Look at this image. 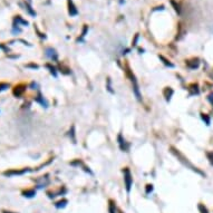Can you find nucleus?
Wrapping results in <instances>:
<instances>
[{
    "label": "nucleus",
    "mask_w": 213,
    "mask_h": 213,
    "mask_svg": "<svg viewBox=\"0 0 213 213\" xmlns=\"http://www.w3.org/2000/svg\"><path fill=\"white\" fill-rule=\"evenodd\" d=\"M20 4H21V6H24V9L28 12V14H29V15H32V16H36V12L32 10V7H30L28 4H26V2H20Z\"/></svg>",
    "instance_id": "obj_8"
},
{
    "label": "nucleus",
    "mask_w": 213,
    "mask_h": 213,
    "mask_svg": "<svg viewBox=\"0 0 213 213\" xmlns=\"http://www.w3.org/2000/svg\"><path fill=\"white\" fill-rule=\"evenodd\" d=\"M110 213H116V205H115L113 200H110V206H108Z\"/></svg>",
    "instance_id": "obj_10"
},
{
    "label": "nucleus",
    "mask_w": 213,
    "mask_h": 213,
    "mask_svg": "<svg viewBox=\"0 0 213 213\" xmlns=\"http://www.w3.org/2000/svg\"><path fill=\"white\" fill-rule=\"evenodd\" d=\"M45 55L47 56L48 58H50V59L52 60H56L57 59V57H58V55H57V52H56L55 49H52V48H46V50H45Z\"/></svg>",
    "instance_id": "obj_3"
},
{
    "label": "nucleus",
    "mask_w": 213,
    "mask_h": 213,
    "mask_svg": "<svg viewBox=\"0 0 213 213\" xmlns=\"http://www.w3.org/2000/svg\"><path fill=\"white\" fill-rule=\"evenodd\" d=\"M118 141H119V144H121V148H122L123 151H127V148L125 147L126 143H125V140H123L122 138V135H119L118 136Z\"/></svg>",
    "instance_id": "obj_11"
},
{
    "label": "nucleus",
    "mask_w": 213,
    "mask_h": 213,
    "mask_svg": "<svg viewBox=\"0 0 213 213\" xmlns=\"http://www.w3.org/2000/svg\"><path fill=\"white\" fill-rule=\"evenodd\" d=\"M22 195L25 197H34L36 195V191L35 190H26L22 192Z\"/></svg>",
    "instance_id": "obj_9"
},
{
    "label": "nucleus",
    "mask_w": 213,
    "mask_h": 213,
    "mask_svg": "<svg viewBox=\"0 0 213 213\" xmlns=\"http://www.w3.org/2000/svg\"><path fill=\"white\" fill-rule=\"evenodd\" d=\"M206 155H208V158H210V162H211V164L213 165V153H210V152H208V153H206Z\"/></svg>",
    "instance_id": "obj_18"
},
{
    "label": "nucleus",
    "mask_w": 213,
    "mask_h": 213,
    "mask_svg": "<svg viewBox=\"0 0 213 213\" xmlns=\"http://www.w3.org/2000/svg\"><path fill=\"white\" fill-rule=\"evenodd\" d=\"M199 65H200V62H199V59H193L192 60V63L191 62H186V66L189 68H191V69H195V68L199 67Z\"/></svg>",
    "instance_id": "obj_7"
},
{
    "label": "nucleus",
    "mask_w": 213,
    "mask_h": 213,
    "mask_svg": "<svg viewBox=\"0 0 213 213\" xmlns=\"http://www.w3.org/2000/svg\"><path fill=\"white\" fill-rule=\"evenodd\" d=\"M66 204H67V200L64 199V200H62V201L57 202L55 205H56V208H64V206H66Z\"/></svg>",
    "instance_id": "obj_13"
},
{
    "label": "nucleus",
    "mask_w": 213,
    "mask_h": 213,
    "mask_svg": "<svg viewBox=\"0 0 213 213\" xmlns=\"http://www.w3.org/2000/svg\"><path fill=\"white\" fill-rule=\"evenodd\" d=\"M68 6H69V15H70V16H76V15L78 14V11H77V9H76V7L74 6L71 0H68Z\"/></svg>",
    "instance_id": "obj_5"
},
{
    "label": "nucleus",
    "mask_w": 213,
    "mask_h": 213,
    "mask_svg": "<svg viewBox=\"0 0 213 213\" xmlns=\"http://www.w3.org/2000/svg\"><path fill=\"white\" fill-rule=\"evenodd\" d=\"M124 182H125V186H126V191L130 193V188H132V183H133V178H132V174L130 171L128 170V167H125L124 170Z\"/></svg>",
    "instance_id": "obj_1"
},
{
    "label": "nucleus",
    "mask_w": 213,
    "mask_h": 213,
    "mask_svg": "<svg viewBox=\"0 0 213 213\" xmlns=\"http://www.w3.org/2000/svg\"><path fill=\"white\" fill-rule=\"evenodd\" d=\"M28 170H22V171H18V170H11V171H7V172H4V175H7V176H10V175H20V174H24L25 172H27Z\"/></svg>",
    "instance_id": "obj_6"
},
{
    "label": "nucleus",
    "mask_w": 213,
    "mask_h": 213,
    "mask_svg": "<svg viewBox=\"0 0 213 213\" xmlns=\"http://www.w3.org/2000/svg\"><path fill=\"white\" fill-rule=\"evenodd\" d=\"M48 182H49V180H48V175L41 176V178H39L37 181H36V183H37V188H38V189H43V188H45V186L47 185Z\"/></svg>",
    "instance_id": "obj_2"
},
{
    "label": "nucleus",
    "mask_w": 213,
    "mask_h": 213,
    "mask_svg": "<svg viewBox=\"0 0 213 213\" xmlns=\"http://www.w3.org/2000/svg\"><path fill=\"white\" fill-rule=\"evenodd\" d=\"M28 1H32V0H28Z\"/></svg>",
    "instance_id": "obj_22"
},
{
    "label": "nucleus",
    "mask_w": 213,
    "mask_h": 213,
    "mask_svg": "<svg viewBox=\"0 0 213 213\" xmlns=\"http://www.w3.org/2000/svg\"><path fill=\"white\" fill-rule=\"evenodd\" d=\"M202 119L206 123V125H210V117L206 114H202Z\"/></svg>",
    "instance_id": "obj_15"
},
{
    "label": "nucleus",
    "mask_w": 213,
    "mask_h": 213,
    "mask_svg": "<svg viewBox=\"0 0 213 213\" xmlns=\"http://www.w3.org/2000/svg\"><path fill=\"white\" fill-rule=\"evenodd\" d=\"M36 99H37V102H39L40 104L43 105V106H44V105H45V107H47V105H48L47 102H46V100L44 99V97H43V96H41V95H40V94L38 95V97H37V98H36Z\"/></svg>",
    "instance_id": "obj_12"
},
{
    "label": "nucleus",
    "mask_w": 213,
    "mask_h": 213,
    "mask_svg": "<svg viewBox=\"0 0 213 213\" xmlns=\"http://www.w3.org/2000/svg\"><path fill=\"white\" fill-rule=\"evenodd\" d=\"M26 91V86L25 85H18L14 88V95L17 96V97H19L21 95L24 94V92Z\"/></svg>",
    "instance_id": "obj_4"
},
{
    "label": "nucleus",
    "mask_w": 213,
    "mask_h": 213,
    "mask_svg": "<svg viewBox=\"0 0 213 213\" xmlns=\"http://www.w3.org/2000/svg\"><path fill=\"white\" fill-rule=\"evenodd\" d=\"M152 190H153V185H147V190H146V193H150V192H152Z\"/></svg>",
    "instance_id": "obj_19"
},
{
    "label": "nucleus",
    "mask_w": 213,
    "mask_h": 213,
    "mask_svg": "<svg viewBox=\"0 0 213 213\" xmlns=\"http://www.w3.org/2000/svg\"><path fill=\"white\" fill-rule=\"evenodd\" d=\"M199 210H200V212L201 213H209V211H208V209H206V206H205L204 204H202V203L199 204Z\"/></svg>",
    "instance_id": "obj_14"
},
{
    "label": "nucleus",
    "mask_w": 213,
    "mask_h": 213,
    "mask_svg": "<svg viewBox=\"0 0 213 213\" xmlns=\"http://www.w3.org/2000/svg\"><path fill=\"white\" fill-rule=\"evenodd\" d=\"M4 213H14V212H7V211H4Z\"/></svg>",
    "instance_id": "obj_21"
},
{
    "label": "nucleus",
    "mask_w": 213,
    "mask_h": 213,
    "mask_svg": "<svg viewBox=\"0 0 213 213\" xmlns=\"http://www.w3.org/2000/svg\"><path fill=\"white\" fill-rule=\"evenodd\" d=\"M9 87V84H6V83H0V92L4 91V89H7Z\"/></svg>",
    "instance_id": "obj_16"
},
{
    "label": "nucleus",
    "mask_w": 213,
    "mask_h": 213,
    "mask_svg": "<svg viewBox=\"0 0 213 213\" xmlns=\"http://www.w3.org/2000/svg\"><path fill=\"white\" fill-rule=\"evenodd\" d=\"M119 213H123V212H119Z\"/></svg>",
    "instance_id": "obj_23"
},
{
    "label": "nucleus",
    "mask_w": 213,
    "mask_h": 213,
    "mask_svg": "<svg viewBox=\"0 0 213 213\" xmlns=\"http://www.w3.org/2000/svg\"><path fill=\"white\" fill-rule=\"evenodd\" d=\"M160 58H161V59H163L164 60V64H166V65H169V66H170V67H174V65L172 63H170V62H167V60L165 59V58H164V57H163V56H160Z\"/></svg>",
    "instance_id": "obj_17"
},
{
    "label": "nucleus",
    "mask_w": 213,
    "mask_h": 213,
    "mask_svg": "<svg viewBox=\"0 0 213 213\" xmlns=\"http://www.w3.org/2000/svg\"><path fill=\"white\" fill-rule=\"evenodd\" d=\"M208 98H209L210 103H211V104L213 105V93H212V94H210V95H209V97H208Z\"/></svg>",
    "instance_id": "obj_20"
}]
</instances>
